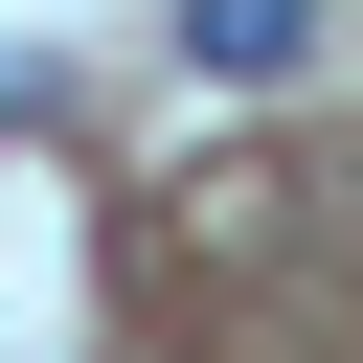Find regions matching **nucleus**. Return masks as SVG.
I'll list each match as a JSON object with an SVG mask.
<instances>
[{"label": "nucleus", "mask_w": 363, "mask_h": 363, "mask_svg": "<svg viewBox=\"0 0 363 363\" xmlns=\"http://www.w3.org/2000/svg\"><path fill=\"white\" fill-rule=\"evenodd\" d=\"M182 68H318V0H182Z\"/></svg>", "instance_id": "obj_1"}]
</instances>
